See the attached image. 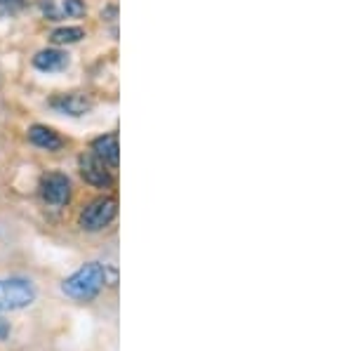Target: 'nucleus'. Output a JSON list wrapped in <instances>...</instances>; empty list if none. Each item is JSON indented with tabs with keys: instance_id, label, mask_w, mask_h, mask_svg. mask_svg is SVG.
<instances>
[{
	"instance_id": "4",
	"label": "nucleus",
	"mask_w": 353,
	"mask_h": 351,
	"mask_svg": "<svg viewBox=\"0 0 353 351\" xmlns=\"http://www.w3.org/2000/svg\"><path fill=\"white\" fill-rule=\"evenodd\" d=\"M41 196L48 205L61 208L71 201V182L66 174L61 172H50L41 179Z\"/></svg>"
},
{
	"instance_id": "13",
	"label": "nucleus",
	"mask_w": 353,
	"mask_h": 351,
	"mask_svg": "<svg viewBox=\"0 0 353 351\" xmlns=\"http://www.w3.org/2000/svg\"><path fill=\"white\" fill-rule=\"evenodd\" d=\"M8 335H10V323L0 316V339H5Z\"/></svg>"
},
{
	"instance_id": "12",
	"label": "nucleus",
	"mask_w": 353,
	"mask_h": 351,
	"mask_svg": "<svg viewBox=\"0 0 353 351\" xmlns=\"http://www.w3.org/2000/svg\"><path fill=\"white\" fill-rule=\"evenodd\" d=\"M26 5V0H0V10H5V12H17V10H21Z\"/></svg>"
},
{
	"instance_id": "7",
	"label": "nucleus",
	"mask_w": 353,
	"mask_h": 351,
	"mask_svg": "<svg viewBox=\"0 0 353 351\" xmlns=\"http://www.w3.org/2000/svg\"><path fill=\"white\" fill-rule=\"evenodd\" d=\"M92 154H97L106 166L116 168L118 161H121V146H118V134L116 132H109L104 137L94 139L92 141Z\"/></svg>"
},
{
	"instance_id": "2",
	"label": "nucleus",
	"mask_w": 353,
	"mask_h": 351,
	"mask_svg": "<svg viewBox=\"0 0 353 351\" xmlns=\"http://www.w3.org/2000/svg\"><path fill=\"white\" fill-rule=\"evenodd\" d=\"M36 299V288L26 279H5L0 281V309L17 311L33 304Z\"/></svg>"
},
{
	"instance_id": "1",
	"label": "nucleus",
	"mask_w": 353,
	"mask_h": 351,
	"mask_svg": "<svg viewBox=\"0 0 353 351\" xmlns=\"http://www.w3.org/2000/svg\"><path fill=\"white\" fill-rule=\"evenodd\" d=\"M104 283H106V269L97 262L85 264L76 271L73 276H68L61 285L66 297L76 299V302H90L104 290Z\"/></svg>"
},
{
	"instance_id": "9",
	"label": "nucleus",
	"mask_w": 353,
	"mask_h": 351,
	"mask_svg": "<svg viewBox=\"0 0 353 351\" xmlns=\"http://www.w3.org/2000/svg\"><path fill=\"white\" fill-rule=\"evenodd\" d=\"M33 66L38 71H45V73H54V71H61L68 66V57L66 52L61 50H41L36 57H33Z\"/></svg>"
},
{
	"instance_id": "6",
	"label": "nucleus",
	"mask_w": 353,
	"mask_h": 351,
	"mask_svg": "<svg viewBox=\"0 0 353 351\" xmlns=\"http://www.w3.org/2000/svg\"><path fill=\"white\" fill-rule=\"evenodd\" d=\"M50 106L57 109L59 113H66V116L78 118V116L90 113V109H92V101L81 92H71V94H59V97H54L52 101H50Z\"/></svg>"
},
{
	"instance_id": "10",
	"label": "nucleus",
	"mask_w": 353,
	"mask_h": 351,
	"mask_svg": "<svg viewBox=\"0 0 353 351\" xmlns=\"http://www.w3.org/2000/svg\"><path fill=\"white\" fill-rule=\"evenodd\" d=\"M85 38V31L81 26H61L52 31V36H50V41L54 45H73L78 41H83Z\"/></svg>"
},
{
	"instance_id": "5",
	"label": "nucleus",
	"mask_w": 353,
	"mask_h": 351,
	"mask_svg": "<svg viewBox=\"0 0 353 351\" xmlns=\"http://www.w3.org/2000/svg\"><path fill=\"white\" fill-rule=\"evenodd\" d=\"M78 166H81V174L88 184L97 186V189H106V186H111L113 177H111L109 166H106V163L101 161L97 154H92V151L78 158Z\"/></svg>"
},
{
	"instance_id": "11",
	"label": "nucleus",
	"mask_w": 353,
	"mask_h": 351,
	"mask_svg": "<svg viewBox=\"0 0 353 351\" xmlns=\"http://www.w3.org/2000/svg\"><path fill=\"white\" fill-rule=\"evenodd\" d=\"M66 17H83L85 14V0H64L61 5Z\"/></svg>"
},
{
	"instance_id": "3",
	"label": "nucleus",
	"mask_w": 353,
	"mask_h": 351,
	"mask_svg": "<svg viewBox=\"0 0 353 351\" xmlns=\"http://www.w3.org/2000/svg\"><path fill=\"white\" fill-rule=\"evenodd\" d=\"M118 214V201L113 196H101L81 212V226L85 231H99L109 226Z\"/></svg>"
},
{
	"instance_id": "8",
	"label": "nucleus",
	"mask_w": 353,
	"mask_h": 351,
	"mask_svg": "<svg viewBox=\"0 0 353 351\" xmlns=\"http://www.w3.org/2000/svg\"><path fill=\"white\" fill-rule=\"evenodd\" d=\"M28 141L38 149H45V151H59L64 146V139L54 132L52 128L48 126H33L28 130Z\"/></svg>"
}]
</instances>
